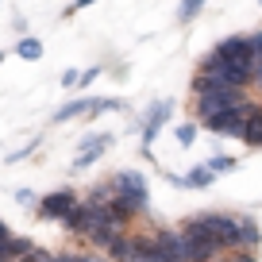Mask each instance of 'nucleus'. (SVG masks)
Here are the masks:
<instances>
[{
  "instance_id": "nucleus-1",
  "label": "nucleus",
  "mask_w": 262,
  "mask_h": 262,
  "mask_svg": "<svg viewBox=\"0 0 262 262\" xmlns=\"http://www.w3.org/2000/svg\"><path fill=\"white\" fill-rule=\"evenodd\" d=\"M181 231L212 239L220 251H235L239 247V216H231V212H193L181 224Z\"/></svg>"
},
{
  "instance_id": "nucleus-2",
  "label": "nucleus",
  "mask_w": 262,
  "mask_h": 262,
  "mask_svg": "<svg viewBox=\"0 0 262 262\" xmlns=\"http://www.w3.org/2000/svg\"><path fill=\"white\" fill-rule=\"evenodd\" d=\"M108 181H112V196H116V201H123L135 216H147V208H150V189H147V178H143L139 170L123 166V170H116Z\"/></svg>"
},
{
  "instance_id": "nucleus-3",
  "label": "nucleus",
  "mask_w": 262,
  "mask_h": 262,
  "mask_svg": "<svg viewBox=\"0 0 262 262\" xmlns=\"http://www.w3.org/2000/svg\"><path fill=\"white\" fill-rule=\"evenodd\" d=\"M251 93L247 89H235V85H216V89H205L193 97V108H196V120H205V116H216V112H228L235 104H247Z\"/></svg>"
},
{
  "instance_id": "nucleus-4",
  "label": "nucleus",
  "mask_w": 262,
  "mask_h": 262,
  "mask_svg": "<svg viewBox=\"0 0 262 262\" xmlns=\"http://www.w3.org/2000/svg\"><path fill=\"white\" fill-rule=\"evenodd\" d=\"M251 104H254V100H247V104H235V108H228V112L205 116L201 123H205L212 135H235V139H239V131H243V120H247V112H251Z\"/></svg>"
},
{
  "instance_id": "nucleus-5",
  "label": "nucleus",
  "mask_w": 262,
  "mask_h": 262,
  "mask_svg": "<svg viewBox=\"0 0 262 262\" xmlns=\"http://www.w3.org/2000/svg\"><path fill=\"white\" fill-rule=\"evenodd\" d=\"M77 201H81V196L74 193V189H54V193H47V196H39V220H62L66 212H70V208L77 205Z\"/></svg>"
},
{
  "instance_id": "nucleus-6",
  "label": "nucleus",
  "mask_w": 262,
  "mask_h": 262,
  "mask_svg": "<svg viewBox=\"0 0 262 262\" xmlns=\"http://www.w3.org/2000/svg\"><path fill=\"white\" fill-rule=\"evenodd\" d=\"M173 116V100H158V104L147 108V120H143V155H150V143L158 139L162 123H170Z\"/></svg>"
},
{
  "instance_id": "nucleus-7",
  "label": "nucleus",
  "mask_w": 262,
  "mask_h": 262,
  "mask_svg": "<svg viewBox=\"0 0 262 262\" xmlns=\"http://www.w3.org/2000/svg\"><path fill=\"white\" fill-rule=\"evenodd\" d=\"M155 243H158V251L166 254V262H189L181 228H158V231H155Z\"/></svg>"
},
{
  "instance_id": "nucleus-8",
  "label": "nucleus",
  "mask_w": 262,
  "mask_h": 262,
  "mask_svg": "<svg viewBox=\"0 0 262 262\" xmlns=\"http://www.w3.org/2000/svg\"><path fill=\"white\" fill-rule=\"evenodd\" d=\"M139 231H120V235H116L112 239V243H108V258H112V262H135V258H139Z\"/></svg>"
},
{
  "instance_id": "nucleus-9",
  "label": "nucleus",
  "mask_w": 262,
  "mask_h": 262,
  "mask_svg": "<svg viewBox=\"0 0 262 262\" xmlns=\"http://www.w3.org/2000/svg\"><path fill=\"white\" fill-rule=\"evenodd\" d=\"M212 54L220 58V62H247L251 42H247V35H228V39H220V42L212 47Z\"/></svg>"
},
{
  "instance_id": "nucleus-10",
  "label": "nucleus",
  "mask_w": 262,
  "mask_h": 262,
  "mask_svg": "<svg viewBox=\"0 0 262 262\" xmlns=\"http://www.w3.org/2000/svg\"><path fill=\"white\" fill-rule=\"evenodd\" d=\"M239 139H243L251 150H262V104H251V112H247V120H243V131H239Z\"/></svg>"
},
{
  "instance_id": "nucleus-11",
  "label": "nucleus",
  "mask_w": 262,
  "mask_h": 262,
  "mask_svg": "<svg viewBox=\"0 0 262 262\" xmlns=\"http://www.w3.org/2000/svg\"><path fill=\"white\" fill-rule=\"evenodd\" d=\"M258 243H262L258 220H254V216H239V247H243V251H258Z\"/></svg>"
},
{
  "instance_id": "nucleus-12",
  "label": "nucleus",
  "mask_w": 262,
  "mask_h": 262,
  "mask_svg": "<svg viewBox=\"0 0 262 262\" xmlns=\"http://www.w3.org/2000/svg\"><path fill=\"white\" fill-rule=\"evenodd\" d=\"M212 181H216V173L208 170L205 162H201V166H193L189 173H181V178H178V185H185V189H208Z\"/></svg>"
},
{
  "instance_id": "nucleus-13",
  "label": "nucleus",
  "mask_w": 262,
  "mask_h": 262,
  "mask_svg": "<svg viewBox=\"0 0 262 262\" xmlns=\"http://www.w3.org/2000/svg\"><path fill=\"white\" fill-rule=\"evenodd\" d=\"M100 158H104V150H77L74 162H70V173H85V170H93Z\"/></svg>"
},
{
  "instance_id": "nucleus-14",
  "label": "nucleus",
  "mask_w": 262,
  "mask_h": 262,
  "mask_svg": "<svg viewBox=\"0 0 262 262\" xmlns=\"http://www.w3.org/2000/svg\"><path fill=\"white\" fill-rule=\"evenodd\" d=\"M54 262H112V258L100 251H62V254H54Z\"/></svg>"
},
{
  "instance_id": "nucleus-15",
  "label": "nucleus",
  "mask_w": 262,
  "mask_h": 262,
  "mask_svg": "<svg viewBox=\"0 0 262 262\" xmlns=\"http://www.w3.org/2000/svg\"><path fill=\"white\" fill-rule=\"evenodd\" d=\"M205 166L216 173V178H220V173H231V170H235V166H239V158H235V155H220V150H216V155L208 158Z\"/></svg>"
},
{
  "instance_id": "nucleus-16",
  "label": "nucleus",
  "mask_w": 262,
  "mask_h": 262,
  "mask_svg": "<svg viewBox=\"0 0 262 262\" xmlns=\"http://www.w3.org/2000/svg\"><path fill=\"white\" fill-rule=\"evenodd\" d=\"M16 54H19V58H27V62H35V58H42V42H39V39H31V35H27V39H19Z\"/></svg>"
},
{
  "instance_id": "nucleus-17",
  "label": "nucleus",
  "mask_w": 262,
  "mask_h": 262,
  "mask_svg": "<svg viewBox=\"0 0 262 262\" xmlns=\"http://www.w3.org/2000/svg\"><path fill=\"white\" fill-rule=\"evenodd\" d=\"M201 8H205V0H181V4H178V19H185V24H189V19L201 16Z\"/></svg>"
},
{
  "instance_id": "nucleus-18",
  "label": "nucleus",
  "mask_w": 262,
  "mask_h": 262,
  "mask_svg": "<svg viewBox=\"0 0 262 262\" xmlns=\"http://www.w3.org/2000/svg\"><path fill=\"white\" fill-rule=\"evenodd\" d=\"M173 135H178L181 147H193V143H196V123H193V120H189V123H178V127H173Z\"/></svg>"
},
{
  "instance_id": "nucleus-19",
  "label": "nucleus",
  "mask_w": 262,
  "mask_h": 262,
  "mask_svg": "<svg viewBox=\"0 0 262 262\" xmlns=\"http://www.w3.org/2000/svg\"><path fill=\"white\" fill-rule=\"evenodd\" d=\"M31 247H35L31 239H24V235H12V239H8V254H12V262H16L19 254H27Z\"/></svg>"
},
{
  "instance_id": "nucleus-20",
  "label": "nucleus",
  "mask_w": 262,
  "mask_h": 262,
  "mask_svg": "<svg viewBox=\"0 0 262 262\" xmlns=\"http://www.w3.org/2000/svg\"><path fill=\"white\" fill-rule=\"evenodd\" d=\"M16 262H54V251H47V247H31V251L19 254Z\"/></svg>"
},
{
  "instance_id": "nucleus-21",
  "label": "nucleus",
  "mask_w": 262,
  "mask_h": 262,
  "mask_svg": "<svg viewBox=\"0 0 262 262\" xmlns=\"http://www.w3.org/2000/svg\"><path fill=\"white\" fill-rule=\"evenodd\" d=\"M220 262H258V254H254V251H243V247H235V251H224Z\"/></svg>"
},
{
  "instance_id": "nucleus-22",
  "label": "nucleus",
  "mask_w": 262,
  "mask_h": 262,
  "mask_svg": "<svg viewBox=\"0 0 262 262\" xmlns=\"http://www.w3.org/2000/svg\"><path fill=\"white\" fill-rule=\"evenodd\" d=\"M16 201H19L24 208H35V205H39V196H35L31 189H16Z\"/></svg>"
},
{
  "instance_id": "nucleus-23",
  "label": "nucleus",
  "mask_w": 262,
  "mask_h": 262,
  "mask_svg": "<svg viewBox=\"0 0 262 262\" xmlns=\"http://www.w3.org/2000/svg\"><path fill=\"white\" fill-rule=\"evenodd\" d=\"M35 147H39V135H35V139L31 143H27V147H19V150H12V155H8V162H19V158H27V155H31V150Z\"/></svg>"
},
{
  "instance_id": "nucleus-24",
  "label": "nucleus",
  "mask_w": 262,
  "mask_h": 262,
  "mask_svg": "<svg viewBox=\"0 0 262 262\" xmlns=\"http://www.w3.org/2000/svg\"><path fill=\"white\" fill-rule=\"evenodd\" d=\"M77 77H81V70H66L62 74V89H77Z\"/></svg>"
},
{
  "instance_id": "nucleus-25",
  "label": "nucleus",
  "mask_w": 262,
  "mask_h": 262,
  "mask_svg": "<svg viewBox=\"0 0 262 262\" xmlns=\"http://www.w3.org/2000/svg\"><path fill=\"white\" fill-rule=\"evenodd\" d=\"M97 77H100V70H85V74L77 77V89H89V85L97 81Z\"/></svg>"
},
{
  "instance_id": "nucleus-26",
  "label": "nucleus",
  "mask_w": 262,
  "mask_h": 262,
  "mask_svg": "<svg viewBox=\"0 0 262 262\" xmlns=\"http://www.w3.org/2000/svg\"><path fill=\"white\" fill-rule=\"evenodd\" d=\"M89 4H97V0H74V8H70V16H74V12H81V8H89Z\"/></svg>"
},
{
  "instance_id": "nucleus-27",
  "label": "nucleus",
  "mask_w": 262,
  "mask_h": 262,
  "mask_svg": "<svg viewBox=\"0 0 262 262\" xmlns=\"http://www.w3.org/2000/svg\"><path fill=\"white\" fill-rule=\"evenodd\" d=\"M8 239H12V228H8L4 220H0V243H8Z\"/></svg>"
},
{
  "instance_id": "nucleus-28",
  "label": "nucleus",
  "mask_w": 262,
  "mask_h": 262,
  "mask_svg": "<svg viewBox=\"0 0 262 262\" xmlns=\"http://www.w3.org/2000/svg\"><path fill=\"white\" fill-rule=\"evenodd\" d=\"M0 262H12V254H8V243H0Z\"/></svg>"
},
{
  "instance_id": "nucleus-29",
  "label": "nucleus",
  "mask_w": 262,
  "mask_h": 262,
  "mask_svg": "<svg viewBox=\"0 0 262 262\" xmlns=\"http://www.w3.org/2000/svg\"><path fill=\"white\" fill-rule=\"evenodd\" d=\"M254 89H258V97H262V81H254Z\"/></svg>"
},
{
  "instance_id": "nucleus-30",
  "label": "nucleus",
  "mask_w": 262,
  "mask_h": 262,
  "mask_svg": "<svg viewBox=\"0 0 262 262\" xmlns=\"http://www.w3.org/2000/svg\"><path fill=\"white\" fill-rule=\"evenodd\" d=\"M0 62H4V50H0Z\"/></svg>"
},
{
  "instance_id": "nucleus-31",
  "label": "nucleus",
  "mask_w": 262,
  "mask_h": 262,
  "mask_svg": "<svg viewBox=\"0 0 262 262\" xmlns=\"http://www.w3.org/2000/svg\"><path fill=\"white\" fill-rule=\"evenodd\" d=\"M212 262H220V258H212Z\"/></svg>"
},
{
  "instance_id": "nucleus-32",
  "label": "nucleus",
  "mask_w": 262,
  "mask_h": 262,
  "mask_svg": "<svg viewBox=\"0 0 262 262\" xmlns=\"http://www.w3.org/2000/svg\"><path fill=\"white\" fill-rule=\"evenodd\" d=\"M258 4H262V0H258Z\"/></svg>"
}]
</instances>
